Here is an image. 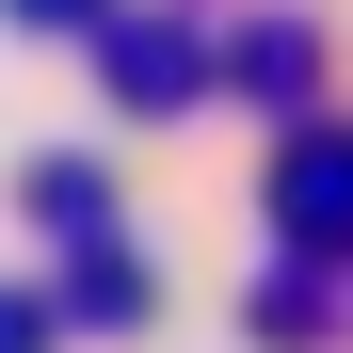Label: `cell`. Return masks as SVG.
<instances>
[{
    "instance_id": "cell-1",
    "label": "cell",
    "mask_w": 353,
    "mask_h": 353,
    "mask_svg": "<svg viewBox=\"0 0 353 353\" xmlns=\"http://www.w3.org/2000/svg\"><path fill=\"white\" fill-rule=\"evenodd\" d=\"M32 17H81V0H32Z\"/></svg>"
}]
</instances>
